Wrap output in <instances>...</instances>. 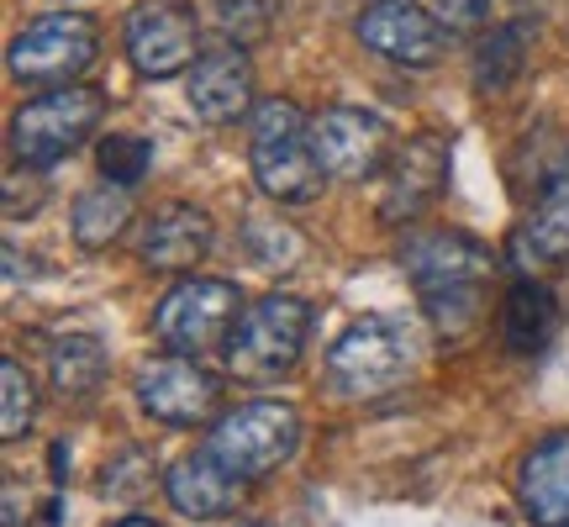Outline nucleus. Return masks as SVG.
<instances>
[{"mask_svg":"<svg viewBox=\"0 0 569 527\" xmlns=\"http://www.w3.org/2000/svg\"><path fill=\"white\" fill-rule=\"evenodd\" d=\"M407 280L417 290L422 311L432 317L438 332L459 338L480 322L486 306V280H490V253L465 232H417L401 248Z\"/></svg>","mask_w":569,"mask_h":527,"instance_id":"nucleus-1","label":"nucleus"},{"mask_svg":"<svg viewBox=\"0 0 569 527\" xmlns=\"http://www.w3.org/2000/svg\"><path fill=\"white\" fill-rule=\"evenodd\" d=\"M417 354H422L417 322L396 317V311H369L359 322H348L338 344L327 348V386L348 401L386 396L417 369Z\"/></svg>","mask_w":569,"mask_h":527,"instance_id":"nucleus-2","label":"nucleus"},{"mask_svg":"<svg viewBox=\"0 0 569 527\" xmlns=\"http://www.w3.org/2000/svg\"><path fill=\"white\" fill-rule=\"evenodd\" d=\"M248 159H253V180L269 201L280 206H306L322 196V163L311 148V122L301 117L296 101L264 96L253 106V122H248Z\"/></svg>","mask_w":569,"mask_h":527,"instance_id":"nucleus-3","label":"nucleus"},{"mask_svg":"<svg viewBox=\"0 0 569 527\" xmlns=\"http://www.w3.org/2000/svg\"><path fill=\"white\" fill-rule=\"evenodd\" d=\"M306 332H311V306L301 296H264L253 301L238 317L232 338H227V369L238 380H253V386H269L296 369L306 348Z\"/></svg>","mask_w":569,"mask_h":527,"instance_id":"nucleus-4","label":"nucleus"},{"mask_svg":"<svg viewBox=\"0 0 569 527\" xmlns=\"http://www.w3.org/2000/svg\"><path fill=\"white\" fill-rule=\"evenodd\" d=\"M106 117V96L90 84H53L42 90L38 101H27L11 117V148L17 163L27 169H53L59 159H69Z\"/></svg>","mask_w":569,"mask_h":527,"instance_id":"nucleus-5","label":"nucleus"},{"mask_svg":"<svg viewBox=\"0 0 569 527\" xmlns=\"http://www.w3.org/2000/svg\"><path fill=\"white\" fill-rule=\"evenodd\" d=\"M206 454L222 459L238 480H264L269 469H280L301 448V411L284 401H248L217 417Z\"/></svg>","mask_w":569,"mask_h":527,"instance_id":"nucleus-6","label":"nucleus"},{"mask_svg":"<svg viewBox=\"0 0 569 527\" xmlns=\"http://www.w3.org/2000/svg\"><path fill=\"white\" fill-rule=\"evenodd\" d=\"M243 311L248 306L232 280H201L196 275V280H180L163 296L159 311H153V327H159V338L174 354L201 359L206 348H227V338H232V327H238Z\"/></svg>","mask_w":569,"mask_h":527,"instance_id":"nucleus-7","label":"nucleus"},{"mask_svg":"<svg viewBox=\"0 0 569 527\" xmlns=\"http://www.w3.org/2000/svg\"><path fill=\"white\" fill-rule=\"evenodd\" d=\"M101 32L84 11H48V17L27 21V32L11 42V74L21 84H74L96 63Z\"/></svg>","mask_w":569,"mask_h":527,"instance_id":"nucleus-8","label":"nucleus"},{"mask_svg":"<svg viewBox=\"0 0 569 527\" xmlns=\"http://www.w3.org/2000/svg\"><path fill=\"white\" fill-rule=\"evenodd\" d=\"M122 38L142 80H174L196 69V11L184 0H138Z\"/></svg>","mask_w":569,"mask_h":527,"instance_id":"nucleus-9","label":"nucleus"},{"mask_svg":"<svg viewBox=\"0 0 569 527\" xmlns=\"http://www.w3.org/2000/svg\"><path fill=\"white\" fill-rule=\"evenodd\" d=\"M138 406L153 417V422H169V427H196L206 422L217 401H222V380L190 359V354H163V359H148L138 369Z\"/></svg>","mask_w":569,"mask_h":527,"instance_id":"nucleus-10","label":"nucleus"},{"mask_svg":"<svg viewBox=\"0 0 569 527\" xmlns=\"http://www.w3.org/2000/svg\"><path fill=\"white\" fill-rule=\"evenodd\" d=\"M311 148L327 180H369L390 159V127L359 106H327L311 122Z\"/></svg>","mask_w":569,"mask_h":527,"instance_id":"nucleus-11","label":"nucleus"},{"mask_svg":"<svg viewBox=\"0 0 569 527\" xmlns=\"http://www.w3.org/2000/svg\"><path fill=\"white\" fill-rule=\"evenodd\" d=\"M359 42L375 48L380 59L407 63V69H432L443 59V21L411 6V0H375L365 17H359Z\"/></svg>","mask_w":569,"mask_h":527,"instance_id":"nucleus-12","label":"nucleus"},{"mask_svg":"<svg viewBox=\"0 0 569 527\" xmlns=\"http://www.w3.org/2000/svg\"><path fill=\"white\" fill-rule=\"evenodd\" d=\"M448 163H453V148L438 132H417V138L396 153L386 180V201H380V217L386 222H417L427 206L443 196L448 185Z\"/></svg>","mask_w":569,"mask_h":527,"instance_id":"nucleus-13","label":"nucleus"},{"mask_svg":"<svg viewBox=\"0 0 569 527\" xmlns=\"http://www.w3.org/2000/svg\"><path fill=\"white\" fill-rule=\"evenodd\" d=\"M184 96H190V111L211 127H227L253 111V63H248L243 48H217V53H201L190 80H184Z\"/></svg>","mask_w":569,"mask_h":527,"instance_id":"nucleus-14","label":"nucleus"},{"mask_svg":"<svg viewBox=\"0 0 569 527\" xmlns=\"http://www.w3.org/2000/svg\"><path fill=\"white\" fill-rule=\"evenodd\" d=\"M243 486H248V480H238V475H232L222 459H211L206 448H196V454L174 459V465H169V475H163L169 501H174L184 517H201V523H211V517H227V511H238V501H243Z\"/></svg>","mask_w":569,"mask_h":527,"instance_id":"nucleus-15","label":"nucleus"},{"mask_svg":"<svg viewBox=\"0 0 569 527\" xmlns=\"http://www.w3.org/2000/svg\"><path fill=\"white\" fill-rule=\"evenodd\" d=\"M511 259H517V269H528V275L569 259V159L543 180V196L532 206V217L511 238Z\"/></svg>","mask_w":569,"mask_h":527,"instance_id":"nucleus-16","label":"nucleus"},{"mask_svg":"<svg viewBox=\"0 0 569 527\" xmlns=\"http://www.w3.org/2000/svg\"><path fill=\"white\" fill-rule=\"evenodd\" d=\"M211 253V217L190 201H169L153 211V222L142 232V264L159 275H184Z\"/></svg>","mask_w":569,"mask_h":527,"instance_id":"nucleus-17","label":"nucleus"},{"mask_svg":"<svg viewBox=\"0 0 569 527\" xmlns=\"http://www.w3.org/2000/svg\"><path fill=\"white\" fill-rule=\"evenodd\" d=\"M517 496L538 527H569V432H549L522 459Z\"/></svg>","mask_w":569,"mask_h":527,"instance_id":"nucleus-18","label":"nucleus"},{"mask_svg":"<svg viewBox=\"0 0 569 527\" xmlns=\"http://www.w3.org/2000/svg\"><path fill=\"white\" fill-rule=\"evenodd\" d=\"M553 322H559V311H553L549 285L517 280L507 290V306H501V338H507L511 354H538V348L553 338Z\"/></svg>","mask_w":569,"mask_h":527,"instance_id":"nucleus-19","label":"nucleus"},{"mask_svg":"<svg viewBox=\"0 0 569 527\" xmlns=\"http://www.w3.org/2000/svg\"><path fill=\"white\" fill-rule=\"evenodd\" d=\"M127 222H132V190H127V185L101 180L74 201V243H80L84 253L111 248L117 238H122Z\"/></svg>","mask_w":569,"mask_h":527,"instance_id":"nucleus-20","label":"nucleus"},{"mask_svg":"<svg viewBox=\"0 0 569 527\" xmlns=\"http://www.w3.org/2000/svg\"><path fill=\"white\" fill-rule=\"evenodd\" d=\"M522 69H528V27L522 21L490 27V38H480V48H475V90L507 96Z\"/></svg>","mask_w":569,"mask_h":527,"instance_id":"nucleus-21","label":"nucleus"},{"mask_svg":"<svg viewBox=\"0 0 569 527\" xmlns=\"http://www.w3.org/2000/svg\"><path fill=\"white\" fill-rule=\"evenodd\" d=\"M53 390H59L63 401H84V396H96L106 380V348L101 338H90V332H69L53 344Z\"/></svg>","mask_w":569,"mask_h":527,"instance_id":"nucleus-22","label":"nucleus"},{"mask_svg":"<svg viewBox=\"0 0 569 527\" xmlns=\"http://www.w3.org/2000/svg\"><path fill=\"white\" fill-rule=\"evenodd\" d=\"M243 248H248V259L259 264V269H296V259L306 253L301 243V232H290L284 222H264V217H248L243 222Z\"/></svg>","mask_w":569,"mask_h":527,"instance_id":"nucleus-23","label":"nucleus"},{"mask_svg":"<svg viewBox=\"0 0 569 527\" xmlns=\"http://www.w3.org/2000/svg\"><path fill=\"white\" fill-rule=\"evenodd\" d=\"M211 27L227 48H253L269 32V0H211Z\"/></svg>","mask_w":569,"mask_h":527,"instance_id":"nucleus-24","label":"nucleus"},{"mask_svg":"<svg viewBox=\"0 0 569 527\" xmlns=\"http://www.w3.org/2000/svg\"><path fill=\"white\" fill-rule=\"evenodd\" d=\"M96 163H101V175L111 185H132L148 175V163H153V148H148V138H132V132H111V138H101V148H96Z\"/></svg>","mask_w":569,"mask_h":527,"instance_id":"nucleus-25","label":"nucleus"},{"mask_svg":"<svg viewBox=\"0 0 569 527\" xmlns=\"http://www.w3.org/2000/svg\"><path fill=\"white\" fill-rule=\"evenodd\" d=\"M0 390H6V411H0V438L11 444V438H21V432L32 427V411H38V390H32V380H27V369H21L17 359H6V365H0Z\"/></svg>","mask_w":569,"mask_h":527,"instance_id":"nucleus-26","label":"nucleus"},{"mask_svg":"<svg viewBox=\"0 0 569 527\" xmlns=\"http://www.w3.org/2000/svg\"><path fill=\"white\" fill-rule=\"evenodd\" d=\"M148 486H153V459H148L142 448H122L117 459H106V480H101L106 496L132 501V496H142Z\"/></svg>","mask_w":569,"mask_h":527,"instance_id":"nucleus-27","label":"nucleus"},{"mask_svg":"<svg viewBox=\"0 0 569 527\" xmlns=\"http://www.w3.org/2000/svg\"><path fill=\"white\" fill-rule=\"evenodd\" d=\"M486 17H490V0H438L443 32H475Z\"/></svg>","mask_w":569,"mask_h":527,"instance_id":"nucleus-28","label":"nucleus"},{"mask_svg":"<svg viewBox=\"0 0 569 527\" xmlns=\"http://www.w3.org/2000/svg\"><path fill=\"white\" fill-rule=\"evenodd\" d=\"M117 527H153V523H148V517H122Z\"/></svg>","mask_w":569,"mask_h":527,"instance_id":"nucleus-29","label":"nucleus"}]
</instances>
